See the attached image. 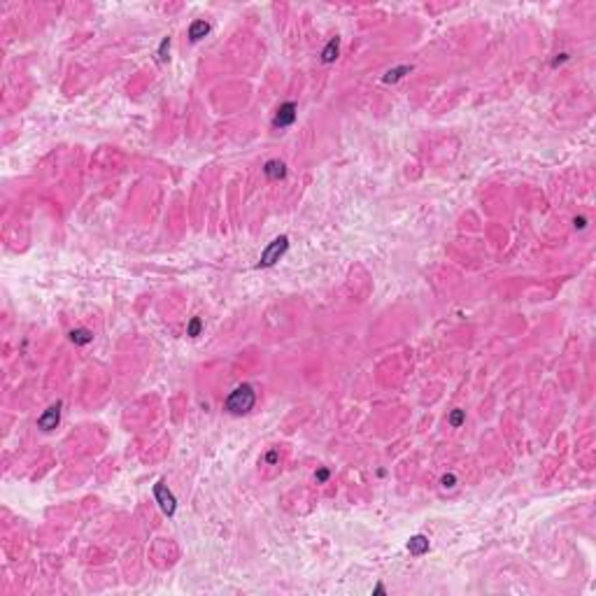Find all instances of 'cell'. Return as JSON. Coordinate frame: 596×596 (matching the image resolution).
I'll use <instances>...</instances> for the list:
<instances>
[{
  "mask_svg": "<svg viewBox=\"0 0 596 596\" xmlns=\"http://www.w3.org/2000/svg\"><path fill=\"white\" fill-rule=\"evenodd\" d=\"M289 250V238L286 236H280L275 238L264 252H261V258H258V268H270L280 261V256Z\"/></svg>",
  "mask_w": 596,
  "mask_h": 596,
  "instance_id": "7a4b0ae2",
  "label": "cell"
},
{
  "mask_svg": "<svg viewBox=\"0 0 596 596\" xmlns=\"http://www.w3.org/2000/svg\"><path fill=\"white\" fill-rule=\"evenodd\" d=\"M338 49H340V40H338V38H333V40L324 47V52H322V61H324V63H333L336 58H338Z\"/></svg>",
  "mask_w": 596,
  "mask_h": 596,
  "instance_id": "9c48e42d",
  "label": "cell"
},
{
  "mask_svg": "<svg viewBox=\"0 0 596 596\" xmlns=\"http://www.w3.org/2000/svg\"><path fill=\"white\" fill-rule=\"evenodd\" d=\"M410 70H412V66H400V68L389 70V72L384 74V82H386V84H392V82H398L400 77H403L406 72H410Z\"/></svg>",
  "mask_w": 596,
  "mask_h": 596,
  "instance_id": "8fae6325",
  "label": "cell"
},
{
  "mask_svg": "<svg viewBox=\"0 0 596 596\" xmlns=\"http://www.w3.org/2000/svg\"><path fill=\"white\" fill-rule=\"evenodd\" d=\"M168 49H170V40L163 38L161 47H158V58H161V61H168Z\"/></svg>",
  "mask_w": 596,
  "mask_h": 596,
  "instance_id": "5bb4252c",
  "label": "cell"
},
{
  "mask_svg": "<svg viewBox=\"0 0 596 596\" xmlns=\"http://www.w3.org/2000/svg\"><path fill=\"white\" fill-rule=\"evenodd\" d=\"M200 331H203V322H200V317H194L186 326V336L196 338V336H200Z\"/></svg>",
  "mask_w": 596,
  "mask_h": 596,
  "instance_id": "7c38bea8",
  "label": "cell"
},
{
  "mask_svg": "<svg viewBox=\"0 0 596 596\" xmlns=\"http://www.w3.org/2000/svg\"><path fill=\"white\" fill-rule=\"evenodd\" d=\"M266 461H268V464H275V461H278V452H275V450H272V452H268V454H266Z\"/></svg>",
  "mask_w": 596,
  "mask_h": 596,
  "instance_id": "e0dca14e",
  "label": "cell"
},
{
  "mask_svg": "<svg viewBox=\"0 0 596 596\" xmlns=\"http://www.w3.org/2000/svg\"><path fill=\"white\" fill-rule=\"evenodd\" d=\"M256 403V392L252 384H240L228 394L226 398V410L230 414H247Z\"/></svg>",
  "mask_w": 596,
  "mask_h": 596,
  "instance_id": "6da1fadb",
  "label": "cell"
},
{
  "mask_svg": "<svg viewBox=\"0 0 596 596\" xmlns=\"http://www.w3.org/2000/svg\"><path fill=\"white\" fill-rule=\"evenodd\" d=\"M208 33H210V24H208V21H203V19H198V21H194V24H191V28H189V40L191 42H198L200 38H205Z\"/></svg>",
  "mask_w": 596,
  "mask_h": 596,
  "instance_id": "ba28073f",
  "label": "cell"
},
{
  "mask_svg": "<svg viewBox=\"0 0 596 596\" xmlns=\"http://www.w3.org/2000/svg\"><path fill=\"white\" fill-rule=\"evenodd\" d=\"M372 594H386V590H384V587H382V584H378V587L372 590Z\"/></svg>",
  "mask_w": 596,
  "mask_h": 596,
  "instance_id": "d6986e66",
  "label": "cell"
},
{
  "mask_svg": "<svg viewBox=\"0 0 596 596\" xmlns=\"http://www.w3.org/2000/svg\"><path fill=\"white\" fill-rule=\"evenodd\" d=\"M454 484H456V478H454L452 473H450V475H445V478H442V487H445V489H452Z\"/></svg>",
  "mask_w": 596,
  "mask_h": 596,
  "instance_id": "9a60e30c",
  "label": "cell"
},
{
  "mask_svg": "<svg viewBox=\"0 0 596 596\" xmlns=\"http://www.w3.org/2000/svg\"><path fill=\"white\" fill-rule=\"evenodd\" d=\"M408 550H410V554L414 556H422L428 552V538L426 536H412L410 540H408Z\"/></svg>",
  "mask_w": 596,
  "mask_h": 596,
  "instance_id": "8992f818",
  "label": "cell"
},
{
  "mask_svg": "<svg viewBox=\"0 0 596 596\" xmlns=\"http://www.w3.org/2000/svg\"><path fill=\"white\" fill-rule=\"evenodd\" d=\"M573 224H576V228H584V226H587V219H584V217H576V222H573Z\"/></svg>",
  "mask_w": 596,
  "mask_h": 596,
  "instance_id": "ac0fdd59",
  "label": "cell"
},
{
  "mask_svg": "<svg viewBox=\"0 0 596 596\" xmlns=\"http://www.w3.org/2000/svg\"><path fill=\"white\" fill-rule=\"evenodd\" d=\"M464 420H466V412H464V410H452V414H450V424H452L454 428H459L461 424H464Z\"/></svg>",
  "mask_w": 596,
  "mask_h": 596,
  "instance_id": "4fadbf2b",
  "label": "cell"
},
{
  "mask_svg": "<svg viewBox=\"0 0 596 596\" xmlns=\"http://www.w3.org/2000/svg\"><path fill=\"white\" fill-rule=\"evenodd\" d=\"M154 496H156V503L161 506V510L166 512V515H175L177 501H175V496H172V492L168 489L166 482H156L154 484Z\"/></svg>",
  "mask_w": 596,
  "mask_h": 596,
  "instance_id": "3957f363",
  "label": "cell"
},
{
  "mask_svg": "<svg viewBox=\"0 0 596 596\" xmlns=\"http://www.w3.org/2000/svg\"><path fill=\"white\" fill-rule=\"evenodd\" d=\"M294 122H296V102H284V105H280L278 114H275V119H272V126H275V128H286V126H292Z\"/></svg>",
  "mask_w": 596,
  "mask_h": 596,
  "instance_id": "5b68a950",
  "label": "cell"
},
{
  "mask_svg": "<svg viewBox=\"0 0 596 596\" xmlns=\"http://www.w3.org/2000/svg\"><path fill=\"white\" fill-rule=\"evenodd\" d=\"M58 422H61V403H54V406L47 408V410L38 417V428L52 431V428L58 426Z\"/></svg>",
  "mask_w": 596,
  "mask_h": 596,
  "instance_id": "277c9868",
  "label": "cell"
},
{
  "mask_svg": "<svg viewBox=\"0 0 596 596\" xmlns=\"http://www.w3.org/2000/svg\"><path fill=\"white\" fill-rule=\"evenodd\" d=\"M314 480H317V482H326V480H328V470H326V468H319L317 473H314Z\"/></svg>",
  "mask_w": 596,
  "mask_h": 596,
  "instance_id": "2e32d148",
  "label": "cell"
},
{
  "mask_svg": "<svg viewBox=\"0 0 596 596\" xmlns=\"http://www.w3.org/2000/svg\"><path fill=\"white\" fill-rule=\"evenodd\" d=\"M70 340L74 345H88L94 340V333L86 331V328H74V331H70Z\"/></svg>",
  "mask_w": 596,
  "mask_h": 596,
  "instance_id": "30bf717a",
  "label": "cell"
},
{
  "mask_svg": "<svg viewBox=\"0 0 596 596\" xmlns=\"http://www.w3.org/2000/svg\"><path fill=\"white\" fill-rule=\"evenodd\" d=\"M264 172H266V177L268 180H282V177L286 175V166L282 161H268L266 163V168H264Z\"/></svg>",
  "mask_w": 596,
  "mask_h": 596,
  "instance_id": "52a82bcc",
  "label": "cell"
}]
</instances>
